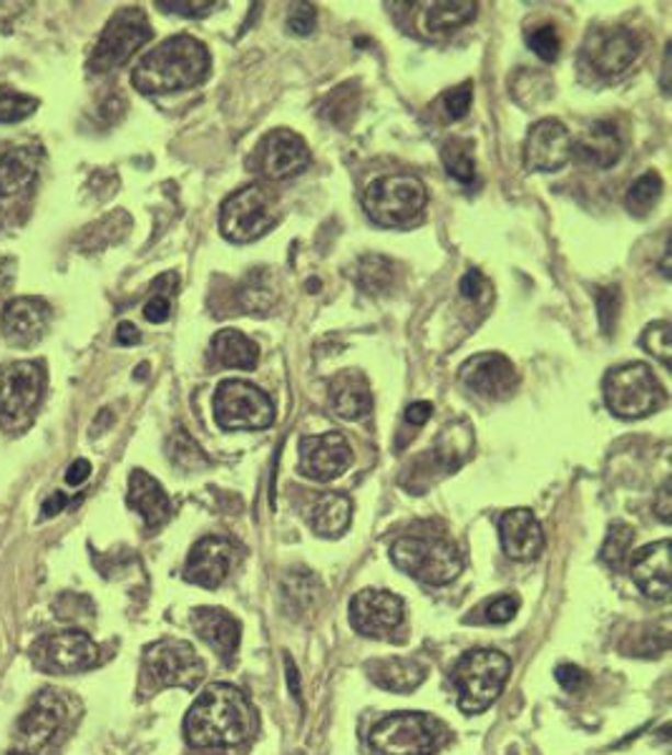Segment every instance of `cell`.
I'll return each mask as SVG.
<instances>
[{
	"label": "cell",
	"instance_id": "cell-1",
	"mask_svg": "<svg viewBox=\"0 0 672 755\" xmlns=\"http://www.w3.org/2000/svg\"><path fill=\"white\" fill-rule=\"evenodd\" d=\"M258 731V716L244 693L227 683L204 690L184 718V737L194 748L240 745Z\"/></svg>",
	"mask_w": 672,
	"mask_h": 755
},
{
	"label": "cell",
	"instance_id": "cell-2",
	"mask_svg": "<svg viewBox=\"0 0 672 755\" xmlns=\"http://www.w3.org/2000/svg\"><path fill=\"white\" fill-rule=\"evenodd\" d=\"M209 50L194 36H172L149 50L132 73L136 91L159 96L182 89H194L209 76Z\"/></svg>",
	"mask_w": 672,
	"mask_h": 755
},
{
	"label": "cell",
	"instance_id": "cell-3",
	"mask_svg": "<svg viewBox=\"0 0 672 755\" xmlns=\"http://www.w3.org/2000/svg\"><path fill=\"white\" fill-rule=\"evenodd\" d=\"M429 192L419 176L388 174L371 182L363 194V209L373 222L390 229H403L421 222Z\"/></svg>",
	"mask_w": 672,
	"mask_h": 755
},
{
	"label": "cell",
	"instance_id": "cell-4",
	"mask_svg": "<svg viewBox=\"0 0 672 755\" xmlns=\"http://www.w3.org/2000/svg\"><path fill=\"white\" fill-rule=\"evenodd\" d=\"M602 393H605L607 409L625 421L645 419L662 409L668 398L658 376L645 363H625L610 370L602 380Z\"/></svg>",
	"mask_w": 672,
	"mask_h": 755
},
{
	"label": "cell",
	"instance_id": "cell-5",
	"mask_svg": "<svg viewBox=\"0 0 672 755\" xmlns=\"http://www.w3.org/2000/svg\"><path fill=\"white\" fill-rule=\"evenodd\" d=\"M512 663L499 650H474L458 660L454 683L458 687V708L466 716L487 710L504 690Z\"/></svg>",
	"mask_w": 672,
	"mask_h": 755
},
{
	"label": "cell",
	"instance_id": "cell-6",
	"mask_svg": "<svg viewBox=\"0 0 672 755\" xmlns=\"http://www.w3.org/2000/svg\"><path fill=\"white\" fill-rule=\"evenodd\" d=\"M390 559L398 570L415 576L423 584H431V587L454 582L464 567L456 545L444 537L396 539L390 547Z\"/></svg>",
	"mask_w": 672,
	"mask_h": 755
},
{
	"label": "cell",
	"instance_id": "cell-7",
	"mask_svg": "<svg viewBox=\"0 0 672 755\" xmlns=\"http://www.w3.org/2000/svg\"><path fill=\"white\" fill-rule=\"evenodd\" d=\"M277 197L262 184L242 186V190L229 194L223 202V209H219V229L235 244L260 240L277 225Z\"/></svg>",
	"mask_w": 672,
	"mask_h": 755
},
{
	"label": "cell",
	"instance_id": "cell-8",
	"mask_svg": "<svg viewBox=\"0 0 672 755\" xmlns=\"http://www.w3.org/2000/svg\"><path fill=\"white\" fill-rule=\"evenodd\" d=\"M444 725L423 712H396L371 731L376 755H433L444 743Z\"/></svg>",
	"mask_w": 672,
	"mask_h": 755
},
{
	"label": "cell",
	"instance_id": "cell-9",
	"mask_svg": "<svg viewBox=\"0 0 672 755\" xmlns=\"http://www.w3.org/2000/svg\"><path fill=\"white\" fill-rule=\"evenodd\" d=\"M155 31L141 8H122L112 15L91 50L89 69L93 73H109L124 66L144 44H149Z\"/></svg>",
	"mask_w": 672,
	"mask_h": 755
},
{
	"label": "cell",
	"instance_id": "cell-10",
	"mask_svg": "<svg viewBox=\"0 0 672 755\" xmlns=\"http://www.w3.org/2000/svg\"><path fill=\"white\" fill-rule=\"evenodd\" d=\"M212 405H215V421L225 431H260L275 421V405L270 396L250 380H223Z\"/></svg>",
	"mask_w": 672,
	"mask_h": 755
},
{
	"label": "cell",
	"instance_id": "cell-11",
	"mask_svg": "<svg viewBox=\"0 0 672 755\" xmlns=\"http://www.w3.org/2000/svg\"><path fill=\"white\" fill-rule=\"evenodd\" d=\"M33 660L50 675H76L101 660L99 644L87 632L66 630L41 638L33 644Z\"/></svg>",
	"mask_w": 672,
	"mask_h": 755
},
{
	"label": "cell",
	"instance_id": "cell-12",
	"mask_svg": "<svg viewBox=\"0 0 672 755\" xmlns=\"http://www.w3.org/2000/svg\"><path fill=\"white\" fill-rule=\"evenodd\" d=\"M149 675L161 687H184L194 690L204 677V663L197 650L184 640H159L149 644L144 655Z\"/></svg>",
	"mask_w": 672,
	"mask_h": 755
},
{
	"label": "cell",
	"instance_id": "cell-13",
	"mask_svg": "<svg viewBox=\"0 0 672 755\" xmlns=\"http://www.w3.org/2000/svg\"><path fill=\"white\" fill-rule=\"evenodd\" d=\"M642 54V41L625 25L594 28L586 33L582 56L600 76L625 73Z\"/></svg>",
	"mask_w": 672,
	"mask_h": 755
},
{
	"label": "cell",
	"instance_id": "cell-14",
	"mask_svg": "<svg viewBox=\"0 0 672 755\" xmlns=\"http://www.w3.org/2000/svg\"><path fill=\"white\" fill-rule=\"evenodd\" d=\"M244 549L229 537H202L192 547L190 559L184 567V580L192 584H200L204 590H217L229 574L237 570L242 562Z\"/></svg>",
	"mask_w": 672,
	"mask_h": 755
},
{
	"label": "cell",
	"instance_id": "cell-15",
	"mask_svg": "<svg viewBox=\"0 0 672 755\" xmlns=\"http://www.w3.org/2000/svg\"><path fill=\"white\" fill-rule=\"evenodd\" d=\"M462 384L487 401H504L516 390L519 376L514 363L501 353H479L458 368Z\"/></svg>",
	"mask_w": 672,
	"mask_h": 755
},
{
	"label": "cell",
	"instance_id": "cell-16",
	"mask_svg": "<svg viewBox=\"0 0 672 755\" xmlns=\"http://www.w3.org/2000/svg\"><path fill=\"white\" fill-rule=\"evenodd\" d=\"M44 370L33 361H15L0 368V413L5 419L29 415L44 396Z\"/></svg>",
	"mask_w": 672,
	"mask_h": 755
},
{
	"label": "cell",
	"instance_id": "cell-17",
	"mask_svg": "<svg viewBox=\"0 0 672 755\" xmlns=\"http://www.w3.org/2000/svg\"><path fill=\"white\" fill-rule=\"evenodd\" d=\"M68 716H71V710H68V698L64 693H41L19 720V737L23 748H29L31 753L54 743L58 733L64 731Z\"/></svg>",
	"mask_w": 672,
	"mask_h": 755
},
{
	"label": "cell",
	"instance_id": "cell-18",
	"mask_svg": "<svg viewBox=\"0 0 672 755\" xmlns=\"http://www.w3.org/2000/svg\"><path fill=\"white\" fill-rule=\"evenodd\" d=\"M572 134L559 118H542L526 134L524 167L532 172H557L572 159Z\"/></svg>",
	"mask_w": 672,
	"mask_h": 755
},
{
	"label": "cell",
	"instance_id": "cell-19",
	"mask_svg": "<svg viewBox=\"0 0 672 755\" xmlns=\"http://www.w3.org/2000/svg\"><path fill=\"white\" fill-rule=\"evenodd\" d=\"M310 164V149L300 134L275 129L262 137L258 147V167L267 180H291Z\"/></svg>",
	"mask_w": 672,
	"mask_h": 755
},
{
	"label": "cell",
	"instance_id": "cell-20",
	"mask_svg": "<svg viewBox=\"0 0 672 755\" xmlns=\"http://www.w3.org/2000/svg\"><path fill=\"white\" fill-rule=\"evenodd\" d=\"M351 622L365 638H388L403 622V599L386 590H363L351 602Z\"/></svg>",
	"mask_w": 672,
	"mask_h": 755
},
{
	"label": "cell",
	"instance_id": "cell-21",
	"mask_svg": "<svg viewBox=\"0 0 672 755\" xmlns=\"http://www.w3.org/2000/svg\"><path fill=\"white\" fill-rule=\"evenodd\" d=\"M353 461V448L338 431L300 438V471L315 481H333Z\"/></svg>",
	"mask_w": 672,
	"mask_h": 755
},
{
	"label": "cell",
	"instance_id": "cell-22",
	"mask_svg": "<svg viewBox=\"0 0 672 755\" xmlns=\"http://www.w3.org/2000/svg\"><path fill=\"white\" fill-rule=\"evenodd\" d=\"M499 539L506 557L516 562L537 559L544 549V531L537 516L529 508H509L499 519Z\"/></svg>",
	"mask_w": 672,
	"mask_h": 755
},
{
	"label": "cell",
	"instance_id": "cell-23",
	"mask_svg": "<svg viewBox=\"0 0 672 755\" xmlns=\"http://www.w3.org/2000/svg\"><path fill=\"white\" fill-rule=\"evenodd\" d=\"M50 308L41 298H15L3 310V335L15 347H31L44 338Z\"/></svg>",
	"mask_w": 672,
	"mask_h": 755
},
{
	"label": "cell",
	"instance_id": "cell-24",
	"mask_svg": "<svg viewBox=\"0 0 672 755\" xmlns=\"http://www.w3.org/2000/svg\"><path fill=\"white\" fill-rule=\"evenodd\" d=\"M633 580L645 595L658 602L670 599V541H654L642 547L629 564Z\"/></svg>",
	"mask_w": 672,
	"mask_h": 755
},
{
	"label": "cell",
	"instance_id": "cell-25",
	"mask_svg": "<svg viewBox=\"0 0 672 755\" xmlns=\"http://www.w3.org/2000/svg\"><path fill=\"white\" fill-rule=\"evenodd\" d=\"M192 627L223 657V663H232L242 634V625L237 622V617L219 607H197L192 613Z\"/></svg>",
	"mask_w": 672,
	"mask_h": 755
},
{
	"label": "cell",
	"instance_id": "cell-26",
	"mask_svg": "<svg viewBox=\"0 0 672 755\" xmlns=\"http://www.w3.org/2000/svg\"><path fill=\"white\" fill-rule=\"evenodd\" d=\"M126 504L141 516L149 529L161 527V524L169 522V516H172V502H169L164 487H161L151 473L141 469L132 471Z\"/></svg>",
	"mask_w": 672,
	"mask_h": 755
},
{
	"label": "cell",
	"instance_id": "cell-27",
	"mask_svg": "<svg viewBox=\"0 0 672 755\" xmlns=\"http://www.w3.org/2000/svg\"><path fill=\"white\" fill-rule=\"evenodd\" d=\"M572 151L580 157V161H584V164H590L594 169H610L617 164L619 157H623L625 144L615 124L594 122L590 129L577 139Z\"/></svg>",
	"mask_w": 672,
	"mask_h": 755
},
{
	"label": "cell",
	"instance_id": "cell-28",
	"mask_svg": "<svg viewBox=\"0 0 672 755\" xmlns=\"http://www.w3.org/2000/svg\"><path fill=\"white\" fill-rule=\"evenodd\" d=\"M330 390H333V409L340 419L361 421L373 411V393L361 373H340Z\"/></svg>",
	"mask_w": 672,
	"mask_h": 755
},
{
	"label": "cell",
	"instance_id": "cell-29",
	"mask_svg": "<svg viewBox=\"0 0 672 755\" xmlns=\"http://www.w3.org/2000/svg\"><path fill=\"white\" fill-rule=\"evenodd\" d=\"M371 675L383 690L390 693H411L426 680V665L419 663V660H406V657H394V660H383V663L371 665Z\"/></svg>",
	"mask_w": 672,
	"mask_h": 755
},
{
	"label": "cell",
	"instance_id": "cell-30",
	"mask_svg": "<svg viewBox=\"0 0 672 755\" xmlns=\"http://www.w3.org/2000/svg\"><path fill=\"white\" fill-rule=\"evenodd\" d=\"M212 347H215V355L219 358V363L227 368L254 370L260 363L258 343L250 341V338L235 328L219 330V333L215 335V341H212Z\"/></svg>",
	"mask_w": 672,
	"mask_h": 755
},
{
	"label": "cell",
	"instance_id": "cell-31",
	"mask_svg": "<svg viewBox=\"0 0 672 755\" xmlns=\"http://www.w3.org/2000/svg\"><path fill=\"white\" fill-rule=\"evenodd\" d=\"M351 499L343 494H322L310 508V527L320 537H340L351 524Z\"/></svg>",
	"mask_w": 672,
	"mask_h": 755
},
{
	"label": "cell",
	"instance_id": "cell-32",
	"mask_svg": "<svg viewBox=\"0 0 672 755\" xmlns=\"http://www.w3.org/2000/svg\"><path fill=\"white\" fill-rule=\"evenodd\" d=\"M38 174V157L25 149H11L0 157V194L11 197V194L23 192L31 186Z\"/></svg>",
	"mask_w": 672,
	"mask_h": 755
},
{
	"label": "cell",
	"instance_id": "cell-33",
	"mask_svg": "<svg viewBox=\"0 0 672 755\" xmlns=\"http://www.w3.org/2000/svg\"><path fill=\"white\" fill-rule=\"evenodd\" d=\"M237 302H240V310L244 312L267 316L277 305V287L270 270H252V273L244 277L240 290H237Z\"/></svg>",
	"mask_w": 672,
	"mask_h": 755
},
{
	"label": "cell",
	"instance_id": "cell-34",
	"mask_svg": "<svg viewBox=\"0 0 672 755\" xmlns=\"http://www.w3.org/2000/svg\"><path fill=\"white\" fill-rule=\"evenodd\" d=\"M476 8L479 5L471 3V0H441V3H431L426 11V28L436 33L462 28V25L476 19Z\"/></svg>",
	"mask_w": 672,
	"mask_h": 755
},
{
	"label": "cell",
	"instance_id": "cell-35",
	"mask_svg": "<svg viewBox=\"0 0 672 755\" xmlns=\"http://www.w3.org/2000/svg\"><path fill=\"white\" fill-rule=\"evenodd\" d=\"M662 186L665 184H662V176L658 172H645L642 176H637V180L629 184L627 197H625V207L629 209V215H635V217L648 215V211L660 202Z\"/></svg>",
	"mask_w": 672,
	"mask_h": 755
},
{
	"label": "cell",
	"instance_id": "cell-36",
	"mask_svg": "<svg viewBox=\"0 0 672 755\" xmlns=\"http://www.w3.org/2000/svg\"><path fill=\"white\" fill-rule=\"evenodd\" d=\"M355 279L368 295H380L394 283V265L383 254H365L355 270Z\"/></svg>",
	"mask_w": 672,
	"mask_h": 755
},
{
	"label": "cell",
	"instance_id": "cell-37",
	"mask_svg": "<svg viewBox=\"0 0 672 755\" xmlns=\"http://www.w3.org/2000/svg\"><path fill=\"white\" fill-rule=\"evenodd\" d=\"M441 159H444L446 172L454 176L456 182L471 184L476 180V161L471 155V141L466 139H448L444 147H441Z\"/></svg>",
	"mask_w": 672,
	"mask_h": 755
},
{
	"label": "cell",
	"instance_id": "cell-38",
	"mask_svg": "<svg viewBox=\"0 0 672 755\" xmlns=\"http://www.w3.org/2000/svg\"><path fill=\"white\" fill-rule=\"evenodd\" d=\"M633 545H635V529L627 527V524L623 522L612 524L605 545H602V551H600L602 562L612 567V570H623L629 559V551H633Z\"/></svg>",
	"mask_w": 672,
	"mask_h": 755
},
{
	"label": "cell",
	"instance_id": "cell-39",
	"mask_svg": "<svg viewBox=\"0 0 672 755\" xmlns=\"http://www.w3.org/2000/svg\"><path fill=\"white\" fill-rule=\"evenodd\" d=\"M640 345L654 355L668 370L672 368V325L668 320L650 322L640 338Z\"/></svg>",
	"mask_w": 672,
	"mask_h": 755
},
{
	"label": "cell",
	"instance_id": "cell-40",
	"mask_svg": "<svg viewBox=\"0 0 672 755\" xmlns=\"http://www.w3.org/2000/svg\"><path fill=\"white\" fill-rule=\"evenodd\" d=\"M38 104H41L38 99L25 96V93L15 89L0 87V124L23 122V118H29L33 112H36Z\"/></svg>",
	"mask_w": 672,
	"mask_h": 755
},
{
	"label": "cell",
	"instance_id": "cell-41",
	"mask_svg": "<svg viewBox=\"0 0 672 755\" xmlns=\"http://www.w3.org/2000/svg\"><path fill=\"white\" fill-rule=\"evenodd\" d=\"M169 458L180 466V469L194 471L200 466H207V456L202 454V448L194 444V441L184 434V431H176V434L169 438Z\"/></svg>",
	"mask_w": 672,
	"mask_h": 755
},
{
	"label": "cell",
	"instance_id": "cell-42",
	"mask_svg": "<svg viewBox=\"0 0 672 755\" xmlns=\"http://www.w3.org/2000/svg\"><path fill=\"white\" fill-rule=\"evenodd\" d=\"M526 46H529L534 54H537L542 61H557L559 58V50H561V38H559V31L555 25H537V28H532L526 33Z\"/></svg>",
	"mask_w": 672,
	"mask_h": 755
},
{
	"label": "cell",
	"instance_id": "cell-43",
	"mask_svg": "<svg viewBox=\"0 0 672 755\" xmlns=\"http://www.w3.org/2000/svg\"><path fill=\"white\" fill-rule=\"evenodd\" d=\"M619 308H623V295H619V287H602L597 290V312H600V325L602 333L612 335L615 333Z\"/></svg>",
	"mask_w": 672,
	"mask_h": 755
},
{
	"label": "cell",
	"instance_id": "cell-44",
	"mask_svg": "<svg viewBox=\"0 0 672 755\" xmlns=\"http://www.w3.org/2000/svg\"><path fill=\"white\" fill-rule=\"evenodd\" d=\"M471 99H474L471 81H464V83H458V87L448 89L444 96H441V106H444L446 118H451V122L464 118L471 106Z\"/></svg>",
	"mask_w": 672,
	"mask_h": 755
},
{
	"label": "cell",
	"instance_id": "cell-45",
	"mask_svg": "<svg viewBox=\"0 0 672 755\" xmlns=\"http://www.w3.org/2000/svg\"><path fill=\"white\" fill-rule=\"evenodd\" d=\"M318 25V11L310 3H293L287 8V31H293L295 36H310Z\"/></svg>",
	"mask_w": 672,
	"mask_h": 755
},
{
	"label": "cell",
	"instance_id": "cell-46",
	"mask_svg": "<svg viewBox=\"0 0 672 755\" xmlns=\"http://www.w3.org/2000/svg\"><path fill=\"white\" fill-rule=\"evenodd\" d=\"M519 613V599L512 595H501L497 599H491L487 607H483V622L489 625H504Z\"/></svg>",
	"mask_w": 672,
	"mask_h": 755
},
{
	"label": "cell",
	"instance_id": "cell-47",
	"mask_svg": "<svg viewBox=\"0 0 672 755\" xmlns=\"http://www.w3.org/2000/svg\"><path fill=\"white\" fill-rule=\"evenodd\" d=\"M159 8H164L167 13L184 15V19H202L215 11V8H223L225 3H180V0H159Z\"/></svg>",
	"mask_w": 672,
	"mask_h": 755
},
{
	"label": "cell",
	"instance_id": "cell-48",
	"mask_svg": "<svg viewBox=\"0 0 672 755\" xmlns=\"http://www.w3.org/2000/svg\"><path fill=\"white\" fill-rule=\"evenodd\" d=\"M555 677L567 693H580V690H584V685H586L584 670L577 667V665H559Z\"/></svg>",
	"mask_w": 672,
	"mask_h": 755
},
{
	"label": "cell",
	"instance_id": "cell-49",
	"mask_svg": "<svg viewBox=\"0 0 672 755\" xmlns=\"http://www.w3.org/2000/svg\"><path fill=\"white\" fill-rule=\"evenodd\" d=\"M169 316H172V305H169V298H164V295H155V298L144 305V318L155 322V325L167 322Z\"/></svg>",
	"mask_w": 672,
	"mask_h": 755
},
{
	"label": "cell",
	"instance_id": "cell-50",
	"mask_svg": "<svg viewBox=\"0 0 672 755\" xmlns=\"http://www.w3.org/2000/svg\"><path fill=\"white\" fill-rule=\"evenodd\" d=\"M458 290H462L466 300H479L481 293L487 290V279H483L479 270H469V273L462 277V283H458Z\"/></svg>",
	"mask_w": 672,
	"mask_h": 755
},
{
	"label": "cell",
	"instance_id": "cell-51",
	"mask_svg": "<svg viewBox=\"0 0 672 755\" xmlns=\"http://www.w3.org/2000/svg\"><path fill=\"white\" fill-rule=\"evenodd\" d=\"M652 508H654V514L660 516V522H665V524L672 522V483L670 481L662 483L658 494H654Z\"/></svg>",
	"mask_w": 672,
	"mask_h": 755
},
{
	"label": "cell",
	"instance_id": "cell-52",
	"mask_svg": "<svg viewBox=\"0 0 672 755\" xmlns=\"http://www.w3.org/2000/svg\"><path fill=\"white\" fill-rule=\"evenodd\" d=\"M89 473H91L89 458H76V461L68 466V471H66V483L68 487H81V483L89 479Z\"/></svg>",
	"mask_w": 672,
	"mask_h": 755
},
{
	"label": "cell",
	"instance_id": "cell-53",
	"mask_svg": "<svg viewBox=\"0 0 672 755\" xmlns=\"http://www.w3.org/2000/svg\"><path fill=\"white\" fill-rule=\"evenodd\" d=\"M433 415V405L429 401H415L406 409V421L411 423V426H423Z\"/></svg>",
	"mask_w": 672,
	"mask_h": 755
},
{
	"label": "cell",
	"instance_id": "cell-54",
	"mask_svg": "<svg viewBox=\"0 0 672 755\" xmlns=\"http://www.w3.org/2000/svg\"><path fill=\"white\" fill-rule=\"evenodd\" d=\"M116 343L118 345H136V343H141V333H139V328L134 325V322H118V328H116Z\"/></svg>",
	"mask_w": 672,
	"mask_h": 755
},
{
	"label": "cell",
	"instance_id": "cell-55",
	"mask_svg": "<svg viewBox=\"0 0 672 755\" xmlns=\"http://www.w3.org/2000/svg\"><path fill=\"white\" fill-rule=\"evenodd\" d=\"M66 502H68L66 494H61V491H56V494H50L46 499L44 508H41V512H44V516H56V514H61V508L66 506Z\"/></svg>",
	"mask_w": 672,
	"mask_h": 755
},
{
	"label": "cell",
	"instance_id": "cell-56",
	"mask_svg": "<svg viewBox=\"0 0 672 755\" xmlns=\"http://www.w3.org/2000/svg\"><path fill=\"white\" fill-rule=\"evenodd\" d=\"M285 667H287V683L293 685V695H295V700H297V702H303V695H300V680H297V670H295V663H293V660H287Z\"/></svg>",
	"mask_w": 672,
	"mask_h": 755
},
{
	"label": "cell",
	"instance_id": "cell-57",
	"mask_svg": "<svg viewBox=\"0 0 672 755\" xmlns=\"http://www.w3.org/2000/svg\"><path fill=\"white\" fill-rule=\"evenodd\" d=\"M670 50H672V44H668L665 61H662V91H665V93H670V83H668V76H670Z\"/></svg>",
	"mask_w": 672,
	"mask_h": 755
},
{
	"label": "cell",
	"instance_id": "cell-58",
	"mask_svg": "<svg viewBox=\"0 0 672 755\" xmlns=\"http://www.w3.org/2000/svg\"><path fill=\"white\" fill-rule=\"evenodd\" d=\"M11 755H38V753H29V751H21V753H11Z\"/></svg>",
	"mask_w": 672,
	"mask_h": 755
}]
</instances>
